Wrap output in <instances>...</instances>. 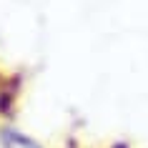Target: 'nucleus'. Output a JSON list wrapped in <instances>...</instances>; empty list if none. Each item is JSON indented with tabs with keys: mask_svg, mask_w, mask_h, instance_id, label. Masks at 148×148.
<instances>
[{
	"mask_svg": "<svg viewBox=\"0 0 148 148\" xmlns=\"http://www.w3.org/2000/svg\"><path fill=\"white\" fill-rule=\"evenodd\" d=\"M60 148H83V146H80L78 140H68V143H63Z\"/></svg>",
	"mask_w": 148,
	"mask_h": 148,
	"instance_id": "7ed1b4c3",
	"label": "nucleus"
},
{
	"mask_svg": "<svg viewBox=\"0 0 148 148\" xmlns=\"http://www.w3.org/2000/svg\"><path fill=\"white\" fill-rule=\"evenodd\" d=\"M0 148H48V146L18 125L0 123Z\"/></svg>",
	"mask_w": 148,
	"mask_h": 148,
	"instance_id": "f03ea898",
	"label": "nucleus"
},
{
	"mask_svg": "<svg viewBox=\"0 0 148 148\" xmlns=\"http://www.w3.org/2000/svg\"><path fill=\"white\" fill-rule=\"evenodd\" d=\"M20 95H23L20 75L0 68V123H10V118L18 113Z\"/></svg>",
	"mask_w": 148,
	"mask_h": 148,
	"instance_id": "f257e3e1",
	"label": "nucleus"
}]
</instances>
